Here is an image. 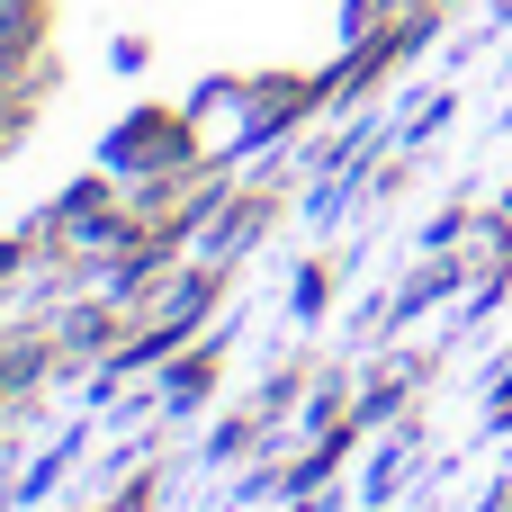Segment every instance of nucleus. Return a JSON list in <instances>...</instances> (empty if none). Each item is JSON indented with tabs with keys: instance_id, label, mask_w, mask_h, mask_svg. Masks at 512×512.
Returning <instances> with one entry per match:
<instances>
[{
	"instance_id": "nucleus-1",
	"label": "nucleus",
	"mask_w": 512,
	"mask_h": 512,
	"mask_svg": "<svg viewBox=\"0 0 512 512\" xmlns=\"http://www.w3.org/2000/svg\"><path fill=\"white\" fill-rule=\"evenodd\" d=\"M36 45V0H0V63H18Z\"/></svg>"
}]
</instances>
